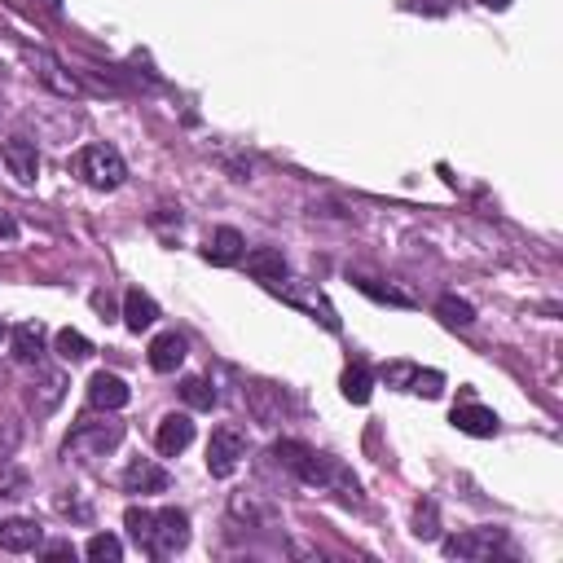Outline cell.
Masks as SVG:
<instances>
[{"mask_svg":"<svg viewBox=\"0 0 563 563\" xmlns=\"http://www.w3.org/2000/svg\"><path fill=\"white\" fill-rule=\"evenodd\" d=\"M119 440H124V423H115L106 410V418H84V423H75V432L66 436L62 454L75 462H93V458H106L110 449H119Z\"/></svg>","mask_w":563,"mask_h":563,"instance_id":"cell-1","label":"cell"},{"mask_svg":"<svg viewBox=\"0 0 563 563\" xmlns=\"http://www.w3.org/2000/svg\"><path fill=\"white\" fill-rule=\"evenodd\" d=\"M300 484H313V489H330V493H339L344 502H361V484L357 476L344 467L339 458H330V454H313L308 449V458L300 462V476H295Z\"/></svg>","mask_w":563,"mask_h":563,"instance_id":"cell-2","label":"cell"},{"mask_svg":"<svg viewBox=\"0 0 563 563\" xmlns=\"http://www.w3.org/2000/svg\"><path fill=\"white\" fill-rule=\"evenodd\" d=\"M190 546V515L176 511V506H168V511H154L150 515V533L146 542H141V550H146L150 559H172L176 550Z\"/></svg>","mask_w":563,"mask_h":563,"instance_id":"cell-3","label":"cell"},{"mask_svg":"<svg viewBox=\"0 0 563 563\" xmlns=\"http://www.w3.org/2000/svg\"><path fill=\"white\" fill-rule=\"evenodd\" d=\"M80 176L93 185V190H119L128 168H124V159H119L115 146H102V141H97V146L80 150Z\"/></svg>","mask_w":563,"mask_h":563,"instance_id":"cell-4","label":"cell"},{"mask_svg":"<svg viewBox=\"0 0 563 563\" xmlns=\"http://www.w3.org/2000/svg\"><path fill=\"white\" fill-rule=\"evenodd\" d=\"M242 458H247V436L238 427H216L212 440H207V471L216 480H225L242 467Z\"/></svg>","mask_w":563,"mask_h":563,"instance_id":"cell-5","label":"cell"},{"mask_svg":"<svg viewBox=\"0 0 563 563\" xmlns=\"http://www.w3.org/2000/svg\"><path fill=\"white\" fill-rule=\"evenodd\" d=\"M502 546V528H467V533L449 537L445 555L449 559H467V563H484L493 559V550Z\"/></svg>","mask_w":563,"mask_h":563,"instance_id":"cell-6","label":"cell"},{"mask_svg":"<svg viewBox=\"0 0 563 563\" xmlns=\"http://www.w3.org/2000/svg\"><path fill=\"white\" fill-rule=\"evenodd\" d=\"M27 62H31V71H36V80L44 88H53L58 97H80V80H75L49 49H27Z\"/></svg>","mask_w":563,"mask_h":563,"instance_id":"cell-7","label":"cell"},{"mask_svg":"<svg viewBox=\"0 0 563 563\" xmlns=\"http://www.w3.org/2000/svg\"><path fill=\"white\" fill-rule=\"evenodd\" d=\"M66 388H71V383H66L62 370H40L36 383L27 388V410L36 414V418H49L66 401Z\"/></svg>","mask_w":563,"mask_h":563,"instance_id":"cell-8","label":"cell"},{"mask_svg":"<svg viewBox=\"0 0 563 563\" xmlns=\"http://www.w3.org/2000/svg\"><path fill=\"white\" fill-rule=\"evenodd\" d=\"M247 410L256 423L278 427L286 418V396H282V388H273V383H247Z\"/></svg>","mask_w":563,"mask_h":563,"instance_id":"cell-9","label":"cell"},{"mask_svg":"<svg viewBox=\"0 0 563 563\" xmlns=\"http://www.w3.org/2000/svg\"><path fill=\"white\" fill-rule=\"evenodd\" d=\"M0 159H5V168L14 172L22 185H36V176H40V154H36V141H22V137L0 141Z\"/></svg>","mask_w":563,"mask_h":563,"instance_id":"cell-10","label":"cell"},{"mask_svg":"<svg viewBox=\"0 0 563 563\" xmlns=\"http://www.w3.org/2000/svg\"><path fill=\"white\" fill-rule=\"evenodd\" d=\"M119 484H124V493H163L172 480L154 458H132L124 467V476H119Z\"/></svg>","mask_w":563,"mask_h":563,"instance_id":"cell-11","label":"cell"},{"mask_svg":"<svg viewBox=\"0 0 563 563\" xmlns=\"http://www.w3.org/2000/svg\"><path fill=\"white\" fill-rule=\"evenodd\" d=\"M190 440H194L190 414H168V418H159V432H154V449H159L163 458L185 454V449H190Z\"/></svg>","mask_w":563,"mask_h":563,"instance_id":"cell-12","label":"cell"},{"mask_svg":"<svg viewBox=\"0 0 563 563\" xmlns=\"http://www.w3.org/2000/svg\"><path fill=\"white\" fill-rule=\"evenodd\" d=\"M128 383L119 379V374H106V370H97L93 379H88V405H93V410H124L128 405Z\"/></svg>","mask_w":563,"mask_h":563,"instance_id":"cell-13","label":"cell"},{"mask_svg":"<svg viewBox=\"0 0 563 563\" xmlns=\"http://www.w3.org/2000/svg\"><path fill=\"white\" fill-rule=\"evenodd\" d=\"M40 542H44V528L36 520H27V515H14V520L0 524V550H9V555L40 550Z\"/></svg>","mask_w":563,"mask_h":563,"instance_id":"cell-14","label":"cell"},{"mask_svg":"<svg viewBox=\"0 0 563 563\" xmlns=\"http://www.w3.org/2000/svg\"><path fill=\"white\" fill-rule=\"evenodd\" d=\"M247 273L256 282L264 286H282L286 282V260H282V251H273V247H256V251H247Z\"/></svg>","mask_w":563,"mask_h":563,"instance_id":"cell-15","label":"cell"},{"mask_svg":"<svg viewBox=\"0 0 563 563\" xmlns=\"http://www.w3.org/2000/svg\"><path fill=\"white\" fill-rule=\"evenodd\" d=\"M203 256L212 260V264H220V269H229V264H238L242 256H247V242H242V234L238 229H216L212 238H207V247H203Z\"/></svg>","mask_w":563,"mask_h":563,"instance_id":"cell-16","label":"cell"},{"mask_svg":"<svg viewBox=\"0 0 563 563\" xmlns=\"http://www.w3.org/2000/svg\"><path fill=\"white\" fill-rule=\"evenodd\" d=\"M9 344H14V357L27 361V366H40L44 361V326L40 322H22L9 330Z\"/></svg>","mask_w":563,"mask_h":563,"instance_id":"cell-17","label":"cell"},{"mask_svg":"<svg viewBox=\"0 0 563 563\" xmlns=\"http://www.w3.org/2000/svg\"><path fill=\"white\" fill-rule=\"evenodd\" d=\"M154 322H159V304H154L141 286H132V291L124 295V326L141 335V330H150Z\"/></svg>","mask_w":563,"mask_h":563,"instance_id":"cell-18","label":"cell"},{"mask_svg":"<svg viewBox=\"0 0 563 563\" xmlns=\"http://www.w3.org/2000/svg\"><path fill=\"white\" fill-rule=\"evenodd\" d=\"M454 427L467 436H498V414L484 410V405H458L454 410Z\"/></svg>","mask_w":563,"mask_h":563,"instance_id":"cell-19","label":"cell"},{"mask_svg":"<svg viewBox=\"0 0 563 563\" xmlns=\"http://www.w3.org/2000/svg\"><path fill=\"white\" fill-rule=\"evenodd\" d=\"M185 361V339L176 335V330H168V335H159L150 344V370H159V374H172L176 366Z\"/></svg>","mask_w":563,"mask_h":563,"instance_id":"cell-20","label":"cell"},{"mask_svg":"<svg viewBox=\"0 0 563 563\" xmlns=\"http://www.w3.org/2000/svg\"><path fill=\"white\" fill-rule=\"evenodd\" d=\"M229 515L242 524H273V506L260 498V493H234L229 498Z\"/></svg>","mask_w":563,"mask_h":563,"instance_id":"cell-21","label":"cell"},{"mask_svg":"<svg viewBox=\"0 0 563 563\" xmlns=\"http://www.w3.org/2000/svg\"><path fill=\"white\" fill-rule=\"evenodd\" d=\"M31 493V480H27V471L14 467V462H5L0 458V498L5 502H18V498H27Z\"/></svg>","mask_w":563,"mask_h":563,"instance_id":"cell-22","label":"cell"},{"mask_svg":"<svg viewBox=\"0 0 563 563\" xmlns=\"http://www.w3.org/2000/svg\"><path fill=\"white\" fill-rule=\"evenodd\" d=\"M339 388H344V396L352 405H366L370 401V370L361 366V361H352V366L344 370V379H339Z\"/></svg>","mask_w":563,"mask_h":563,"instance_id":"cell-23","label":"cell"},{"mask_svg":"<svg viewBox=\"0 0 563 563\" xmlns=\"http://www.w3.org/2000/svg\"><path fill=\"white\" fill-rule=\"evenodd\" d=\"M53 344H58V357L62 361H88L93 357V344H88V339L80 335V330H58V339H53Z\"/></svg>","mask_w":563,"mask_h":563,"instance_id":"cell-24","label":"cell"},{"mask_svg":"<svg viewBox=\"0 0 563 563\" xmlns=\"http://www.w3.org/2000/svg\"><path fill=\"white\" fill-rule=\"evenodd\" d=\"M181 401L190 405V410H212V405H216V388H212L207 379H198V374H194V379L181 383Z\"/></svg>","mask_w":563,"mask_h":563,"instance_id":"cell-25","label":"cell"},{"mask_svg":"<svg viewBox=\"0 0 563 563\" xmlns=\"http://www.w3.org/2000/svg\"><path fill=\"white\" fill-rule=\"evenodd\" d=\"M436 313L445 326H471L476 322V308H471L467 300H458V295H445V300L436 304Z\"/></svg>","mask_w":563,"mask_h":563,"instance_id":"cell-26","label":"cell"},{"mask_svg":"<svg viewBox=\"0 0 563 563\" xmlns=\"http://www.w3.org/2000/svg\"><path fill=\"white\" fill-rule=\"evenodd\" d=\"M84 555L93 559V563H119V559H124V546H119V537H110V533H97V537H88Z\"/></svg>","mask_w":563,"mask_h":563,"instance_id":"cell-27","label":"cell"},{"mask_svg":"<svg viewBox=\"0 0 563 563\" xmlns=\"http://www.w3.org/2000/svg\"><path fill=\"white\" fill-rule=\"evenodd\" d=\"M414 533L423 537V542H436L440 537V520H436V502H418L414 511Z\"/></svg>","mask_w":563,"mask_h":563,"instance_id":"cell-28","label":"cell"},{"mask_svg":"<svg viewBox=\"0 0 563 563\" xmlns=\"http://www.w3.org/2000/svg\"><path fill=\"white\" fill-rule=\"evenodd\" d=\"M410 392L427 396V401H436V396L445 392V374H440V370H418V374H414V383H410Z\"/></svg>","mask_w":563,"mask_h":563,"instance_id":"cell-29","label":"cell"},{"mask_svg":"<svg viewBox=\"0 0 563 563\" xmlns=\"http://www.w3.org/2000/svg\"><path fill=\"white\" fill-rule=\"evenodd\" d=\"M150 515L154 511H146V506H128V511H124V524H128V537H132V542H146V533H150Z\"/></svg>","mask_w":563,"mask_h":563,"instance_id":"cell-30","label":"cell"},{"mask_svg":"<svg viewBox=\"0 0 563 563\" xmlns=\"http://www.w3.org/2000/svg\"><path fill=\"white\" fill-rule=\"evenodd\" d=\"M414 374H418V366H410V361H392V366H383V383L388 388H410Z\"/></svg>","mask_w":563,"mask_h":563,"instance_id":"cell-31","label":"cell"},{"mask_svg":"<svg viewBox=\"0 0 563 563\" xmlns=\"http://www.w3.org/2000/svg\"><path fill=\"white\" fill-rule=\"evenodd\" d=\"M18 445H22V427L14 418H0V458H9Z\"/></svg>","mask_w":563,"mask_h":563,"instance_id":"cell-32","label":"cell"},{"mask_svg":"<svg viewBox=\"0 0 563 563\" xmlns=\"http://www.w3.org/2000/svg\"><path fill=\"white\" fill-rule=\"evenodd\" d=\"M361 291H366V295H374V300H388V304H401V308H410V295L392 291V286H374L370 278H361Z\"/></svg>","mask_w":563,"mask_h":563,"instance_id":"cell-33","label":"cell"},{"mask_svg":"<svg viewBox=\"0 0 563 563\" xmlns=\"http://www.w3.org/2000/svg\"><path fill=\"white\" fill-rule=\"evenodd\" d=\"M58 511H62V515H71V520H84V524L93 520V511H88L84 502H75V498H58Z\"/></svg>","mask_w":563,"mask_h":563,"instance_id":"cell-34","label":"cell"},{"mask_svg":"<svg viewBox=\"0 0 563 563\" xmlns=\"http://www.w3.org/2000/svg\"><path fill=\"white\" fill-rule=\"evenodd\" d=\"M414 9H423V14H449V0H414Z\"/></svg>","mask_w":563,"mask_h":563,"instance_id":"cell-35","label":"cell"},{"mask_svg":"<svg viewBox=\"0 0 563 563\" xmlns=\"http://www.w3.org/2000/svg\"><path fill=\"white\" fill-rule=\"evenodd\" d=\"M93 308H97L102 317H115V300H110L106 291H97V295H93Z\"/></svg>","mask_w":563,"mask_h":563,"instance_id":"cell-36","label":"cell"},{"mask_svg":"<svg viewBox=\"0 0 563 563\" xmlns=\"http://www.w3.org/2000/svg\"><path fill=\"white\" fill-rule=\"evenodd\" d=\"M44 550V555H49V559H58V555H75V550H71V542H49V546H40Z\"/></svg>","mask_w":563,"mask_h":563,"instance_id":"cell-37","label":"cell"},{"mask_svg":"<svg viewBox=\"0 0 563 563\" xmlns=\"http://www.w3.org/2000/svg\"><path fill=\"white\" fill-rule=\"evenodd\" d=\"M480 5L484 9H498V14H502V9H511V0H480Z\"/></svg>","mask_w":563,"mask_h":563,"instance_id":"cell-38","label":"cell"},{"mask_svg":"<svg viewBox=\"0 0 563 563\" xmlns=\"http://www.w3.org/2000/svg\"><path fill=\"white\" fill-rule=\"evenodd\" d=\"M0 234H5V238H14V220H9V216H0Z\"/></svg>","mask_w":563,"mask_h":563,"instance_id":"cell-39","label":"cell"},{"mask_svg":"<svg viewBox=\"0 0 563 563\" xmlns=\"http://www.w3.org/2000/svg\"><path fill=\"white\" fill-rule=\"evenodd\" d=\"M5 379H9V370H5V366H0V383H5Z\"/></svg>","mask_w":563,"mask_h":563,"instance_id":"cell-40","label":"cell"},{"mask_svg":"<svg viewBox=\"0 0 563 563\" xmlns=\"http://www.w3.org/2000/svg\"><path fill=\"white\" fill-rule=\"evenodd\" d=\"M5 335H9V330H5V322H0V339H5Z\"/></svg>","mask_w":563,"mask_h":563,"instance_id":"cell-41","label":"cell"}]
</instances>
